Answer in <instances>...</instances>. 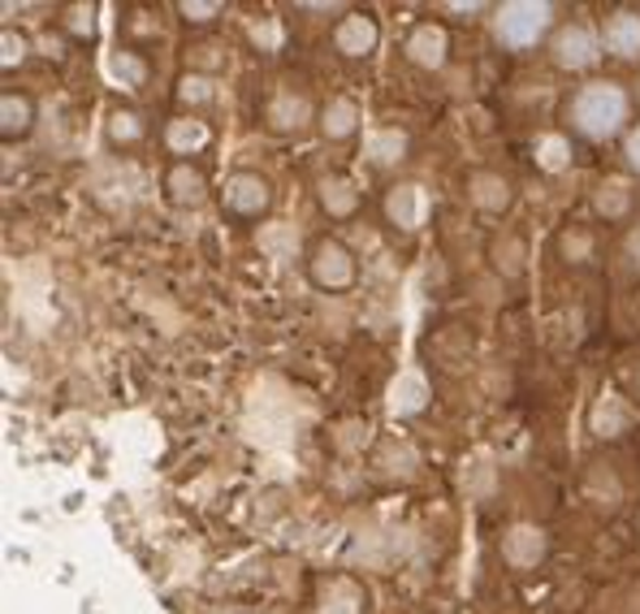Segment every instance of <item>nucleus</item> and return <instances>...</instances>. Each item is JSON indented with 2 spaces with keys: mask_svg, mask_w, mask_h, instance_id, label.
Listing matches in <instances>:
<instances>
[{
  "mask_svg": "<svg viewBox=\"0 0 640 614\" xmlns=\"http://www.w3.org/2000/svg\"><path fill=\"white\" fill-rule=\"evenodd\" d=\"M567 117L585 139H610L628 122V95L619 83H589L567 104Z\"/></svg>",
  "mask_w": 640,
  "mask_h": 614,
  "instance_id": "f257e3e1",
  "label": "nucleus"
},
{
  "mask_svg": "<svg viewBox=\"0 0 640 614\" xmlns=\"http://www.w3.org/2000/svg\"><path fill=\"white\" fill-rule=\"evenodd\" d=\"M549 18H554L549 4H537V0H510V4L498 9L494 31H498V40H503L506 48H533L549 31Z\"/></svg>",
  "mask_w": 640,
  "mask_h": 614,
  "instance_id": "f03ea898",
  "label": "nucleus"
},
{
  "mask_svg": "<svg viewBox=\"0 0 640 614\" xmlns=\"http://www.w3.org/2000/svg\"><path fill=\"white\" fill-rule=\"evenodd\" d=\"M312 282H317L320 290H347L351 282H355V260H351V252L342 247V243H317L312 247Z\"/></svg>",
  "mask_w": 640,
  "mask_h": 614,
  "instance_id": "7ed1b4c3",
  "label": "nucleus"
},
{
  "mask_svg": "<svg viewBox=\"0 0 640 614\" xmlns=\"http://www.w3.org/2000/svg\"><path fill=\"white\" fill-rule=\"evenodd\" d=\"M221 199L234 217H260L273 204V191L260 174H234L221 191Z\"/></svg>",
  "mask_w": 640,
  "mask_h": 614,
  "instance_id": "20e7f679",
  "label": "nucleus"
},
{
  "mask_svg": "<svg viewBox=\"0 0 640 614\" xmlns=\"http://www.w3.org/2000/svg\"><path fill=\"white\" fill-rule=\"evenodd\" d=\"M597 61V40L589 27H562L554 35V65L558 70H589Z\"/></svg>",
  "mask_w": 640,
  "mask_h": 614,
  "instance_id": "39448f33",
  "label": "nucleus"
},
{
  "mask_svg": "<svg viewBox=\"0 0 640 614\" xmlns=\"http://www.w3.org/2000/svg\"><path fill=\"white\" fill-rule=\"evenodd\" d=\"M333 48L342 57H368L376 48V22L368 13H347L342 27L333 31Z\"/></svg>",
  "mask_w": 640,
  "mask_h": 614,
  "instance_id": "423d86ee",
  "label": "nucleus"
},
{
  "mask_svg": "<svg viewBox=\"0 0 640 614\" xmlns=\"http://www.w3.org/2000/svg\"><path fill=\"white\" fill-rule=\"evenodd\" d=\"M606 52L619 61H637L640 57V13H615L606 22Z\"/></svg>",
  "mask_w": 640,
  "mask_h": 614,
  "instance_id": "0eeeda50",
  "label": "nucleus"
},
{
  "mask_svg": "<svg viewBox=\"0 0 640 614\" xmlns=\"http://www.w3.org/2000/svg\"><path fill=\"white\" fill-rule=\"evenodd\" d=\"M407 57H412L415 65H424V70H433V65H442L446 61V31L442 27H415L412 40H407Z\"/></svg>",
  "mask_w": 640,
  "mask_h": 614,
  "instance_id": "6e6552de",
  "label": "nucleus"
},
{
  "mask_svg": "<svg viewBox=\"0 0 640 614\" xmlns=\"http://www.w3.org/2000/svg\"><path fill=\"white\" fill-rule=\"evenodd\" d=\"M165 186H169V195H174V204H204V191H208V182L199 170H190V165H178L174 174L165 177Z\"/></svg>",
  "mask_w": 640,
  "mask_h": 614,
  "instance_id": "1a4fd4ad",
  "label": "nucleus"
},
{
  "mask_svg": "<svg viewBox=\"0 0 640 614\" xmlns=\"http://www.w3.org/2000/svg\"><path fill=\"white\" fill-rule=\"evenodd\" d=\"M308 117H312V109H308L303 95H277L273 104H269V122H273L277 131H299Z\"/></svg>",
  "mask_w": 640,
  "mask_h": 614,
  "instance_id": "9d476101",
  "label": "nucleus"
},
{
  "mask_svg": "<svg viewBox=\"0 0 640 614\" xmlns=\"http://www.w3.org/2000/svg\"><path fill=\"white\" fill-rule=\"evenodd\" d=\"M320 204L329 208V217H351L355 204H360V195L351 191V182H342V177H324V182H320Z\"/></svg>",
  "mask_w": 640,
  "mask_h": 614,
  "instance_id": "9b49d317",
  "label": "nucleus"
},
{
  "mask_svg": "<svg viewBox=\"0 0 640 614\" xmlns=\"http://www.w3.org/2000/svg\"><path fill=\"white\" fill-rule=\"evenodd\" d=\"M31 122H35V109H31L27 95H4V100H0V131L9 134V139H13V134H27Z\"/></svg>",
  "mask_w": 640,
  "mask_h": 614,
  "instance_id": "f8f14e48",
  "label": "nucleus"
},
{
  "mask_svg": "<svg viewBox=\"0 0 640 614\" xmlns=\"http://www.w3.org/2000/svg\"><path fill=\"white\" fill-rule=\"evenodd\" d=\"M541 532H533V528H515L510 536H506V559L515 563V567H528V563H537L541 559Z\"/></svg>",
  "mask_w": 640,
  "mask_h": 614,
  "instance_id": "ddd939ff",
  "label": "nucleus"
},
{
  "mask_svg": "<svg viewBox=\"0 0 640 614\" xmlns=\"http://www.w3.org/2000/svg\"><path fill=\"white\" fill-rule=\"evenodd\" d=\"M472 199H476L481 208H489V213H503L506 204H510V186L494 174H476L472 177Z\"/></svg>",
  "mask_w": 640,
  "mask_h": 614,
  "instance_id": "4468645a",
  "label": "nucleus"
},
{
  "mask_svg": "<svg viewBox=\"0 0 640 614\" xmlns=\"http://www.w3.org/2000/svg\"><path fill=\"white\" fill-rule=\"evenodd\" d=\"M355 122H360V109L351 104V100H333L329 109H324V134L329 139H347V134H355Z\"/></svg>",
  "mask_w": 640,
  "mask_h": 614,
  "instance_id": "2eb2a0df",
  "label": "nucleus"
},
{
  "mask_svg": "<svg viewBox=\"0 0 640 614\" xmlns=\"http://www.w3.org/2000/svg\"><path fill=\"white\" fill-rule=\"evenodd\" d=\"M403 152H407V139L399 131H385L368 139V156H372L376 165H394V161H403Z\"/></svg>",
  "mask_w": 640,
  "mask_h": 614,
  "instance_id": "dca6fc26",
  "label": "nucleus"
},
{
  "mask_svg": "<svg viewBox=\"0 0 640 614\" xmlns=\"http://www.w3.org/2000/svg\"><path fill=\"white\" fill-rule=\"evenodd\" d=\"M415 204H420V186H394V195H390V217L399 221V225H415Z\"/></svg>",
  "mask_w": 640,
  "mask_h": 614,
  "instance_id": "f3484780",
  "label": "nucleus"
},
{
  "mask_svg": "<svg viewBox=\"0 0 640 614\" xmlns=\"http://www.w3.org/2000/svg\"><path fill=\"white\" fill-rule=\"evenodd\" d=\"M597 213H606V217H623V213H628V191H623V182L601 186V195H597Z\"/></svg>",
  "mask_w": 640,
  "mask_h": 614,
  "instance_id": "a211bd4d",
  "label": "nucleus"
},
{
  "mask_svg": "<svg viewBox=\"0 0 640 614\" xmlns=\"http://www.w3.org/2000/svg\"><path fill=\"white\" fill-rule=\"evenodd\" d=\"M204 139H208V131H204L199 122H174V126H169V147H178V152L199 147Z\"/></svg>",
  "mask_w": 640,
  "mask_h": 614,
  "instance_id": "6ab92c4d",
  "label": "nucleus"
},
{
  "mask_svg": "<svg viewBox=\"0 0 640 614\" xmlns=\"http://www.w3.org/2000/svg\"><path fill=\"white\" fill-rule=\"evenodd\" d=\"M109 134H113V139H138L143 126H138L135 113H113V126H109Z\"/></svg>",
  "mask_w": 640,
  "mask_h": 614,
  "instance_id": "aec40b11",
  "label": "nucleus"
},
{
  "mask_svg": "<svg viewBox=\"0 0 640 614\" xmlns=\"http://www.w3.org/2000/svg\"><path fill=\"white\" fill-rule=\"evenodd\" d=\"M178 13L186 22H208L213 13H221V4H178Z\"/></svg>",
  "mask_w": 640,
  "mask_h": 614,
  "instance_id": "412c9836",
  "label": "nucleus"
},
{
  "mask_svg": "<svg viewBox=\"0 0 640 614\" xmlns=\"http://www.w3.org/2000/svg\"><path fill=\"white\" fill-rule=\"evenodd\" d=\"M183 100H213V91H208V83L204 79H183V91H178Z\"/></svg>",
  "mask_w": 640,
  "mask_h": 614,
  "instance_id": "4be33fe9",
  "label": "nucleus"
},
{
  "mask_svg": "<svg viewBox=\"0 0 640 614\" xmlns=\"http://www.w3.org/2000/svg\"><path fill=\"white\" fill-rule=\"evenodd\" d=\"M70 31H79V35L87 31V35H92V9H83V4L70 9Z\"/></svg>",
  "mask_w": 640,
  "mask_h": 614,
  "instance_id": "5701e85b",
  "label": "nucleus"
},
{
  "mask_svg": "<svg viewBox=\"0 0 640 614\" xmlns=\"http://www.w3.org/2000/svg\"><path fill=\"white\" fill-rule=\"evenodd\" d=\"M628 161H632V170H640V126L628 139Z\"/></svg>",
  "mask_w": 640,
  "mask_h": 614,
  "instance_id": "b1692460",
  "label": "nucleus"
},
{
  "mask_svg": "<svg viewBox=\"0 0 640 614\" xmlns=\"http://www.w3.org/2000/svg\"><path fill=\"white\" fill-rule=\"evenodd\" d=\"M628 252H632V256H637V264H640V225L632 229V238H628Z\"/></svg>",
  "mask_w": 640,
  "mask_h": 614,
  "instance_id": "393cba45",
  "label": "nucleus"
}]
</instances>
